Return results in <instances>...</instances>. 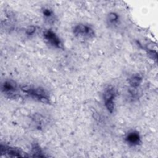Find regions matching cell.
Returning <instances> with one entry per match:
<instances>
[{"label":"cell","mask_w":158,"mask_h":158,"mask_svg":"<svg viewBox=\"0 0 158 158\" xmlns=\"http://www.w3.org/2000/svg\"><path fill=\"white\" fill-rule=\"evenodd\" d=\"M1 155L8 157H28L22 150L19 148L1 144L0 146Z\"/></svg>","instance_id":"cell-6"},{"label":"cell","mask_w":158,"mask_h":158,"mask_svg":"<svg viewBox=\"0 0 158 158\" xmlns=\"http://www.w3.org/2000/svg\"><path fill=\"white\" fill-rule=\"evenodd\" d=\"M103 101L108 112L112 113L115 109V101L117 95L116 89L112 85H108L103 92Z\"/></svg>","instance_id":"cell-3"},{"label":"cell","mask_w":158,"mask_h":158,"mask_svg":"<svg viewBox=\"0 0 158 158\" xmlns=\"http://www.w3.org/2000/svg\"><path fill=\"white\" fill-rule=\"evenodd\" d=\"M36 30V27L35 26H29L25 29V34L28 36H31L34 35Z\"/></svg>","instance_id":"cell-12"},{"label":"cell","mask_w":158,"mask_h":158,"mask_svg":"<svg viewBox=\"0 0 158 158\" xmlns=\"http://www.w3.org/2000/svg\"><path fill=\"white\" fill-rule=\"evenodd\" d=\"M107 25L110 27H115L118 25L120 22L119 15L115 12H110L108 14L106 18Z\"/></svg>","instance_id":"cell-8"},{"label":"cell","mask_w":158,"mask_h":158,"mask_svg":"<svg viewBox=\"0 0 158 158\" xmlns=\"http://www.w3.org/2000/svg\"><path fill=\"white\" fill-rule=\"evenodd\" d=\"M20 91L34 99L44 104L51 103V97L49 93L44 88L34 85H23L20 86Z\"/></svg>","instance_id":"cell-1"},{"label":"cell","mask_w":158,"mask_h":158,"mask_svg":"<svg viewBox=\"0 0 158 158\" xmlns=\"http://www.w3.org/2000/svg\"><path fill=\"white\" fill-rule=\"evenodd\" d=\"M73 35L78 38L81 40H91L94 38L95 31L89 25L79 23L76 25L73 28Z\"/></svg>","instance_id":"cell-4"},{"label":"cell","mask_w":158,"mask_h":158,"mask_svg":"<svg viewBox=\"0 0 158 158\" xmlns=\"http://www.w3.org/2000/svg\"><path fill=\"white\" fill-rule=\"evenodd\" d=\"M143 81V77L139 73L133 74L128 78V84L130 88L138 89Z\"/></svg>","instance_id":"cell-9"},{"label":"cell","mask_w":158,"mask_h":158,"mask_svg":"<svg viewBox=\"0 0 158 158\" xmlns=\"http://www.w3.org/2000/svg\"><path fill=\"white\" fill-rule=\"evenodd\" d=\"M43 38L44 40L51 46L57 49H63L64 44L59 36L52 30L48 29L43 32Z\"/></svg>","instance_id":"cell-5"},{"label":"cell","mask_w":158,"mask_h":158,"mask_svg":"<svg viewBox=\"0 0 158 158\" xmlns=\"http://www.w3.org/2000/svg\"><path fill=\"white\" fill-rule=\"evenodd\" d=\"M42 15L44 19L49 23H53L55 20L54 12L49 7H45L42 9Z\"/></svg>","instance_id":"cell-10"},{"label":"cell","mask_w":158,"mask_h":158,"mask_svg":"<svg viewBox=\"0 0 158 158\" xmlns=\"http://www.w3.org/2000/svg\"><path fill=\"white\" fill-rule=\"evenodd\" d=\"M20 86L13 80H5L1 83V91L7 98L15 99L17 97Z\"/></svg>","instance_id":"cell-2"},{"label":"cell","mask_w":158,"mask_h":158,"mask_svg":"<svg viewBox=\"0 0 158 158\" xmlns=\"http://www.w3.org/2000/svg\"><path fill=\"white\" fill-rule=\"evenodd\" d=\"M125 141L128 145L136 146L141 143V136L137 131L131 130L126 134L125 136Z\"/></svg>","instance_id":"cell-7"},{"label":"cell","mask_w":158,"mask_h":158,"mask_svg":"<svg viewBox=\"0 0 158 158\" xmlns=\"http://www.w3.org/2000/svg\"><path fill=\"white\" fill-rule=\"evenodd\" d=\"M31 152L32 154L33 157H43L46 156L44 155L42 149L38 143H33L31 146Z\"/></svg>","instance_id":"cell-11"}]
</instances>
